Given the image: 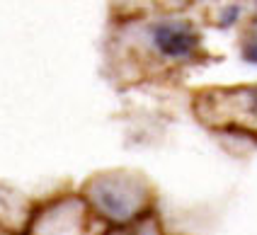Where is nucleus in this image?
Masks as SVG:
<instances>
[{"label":"nucleus","mask_w":257,"mask_h":235,"mask_svg":"<svg viewBox=\"0 0 257 235\" xmlns=\"http://www.w3.org/2000/svg\"><path fill=\"white\" fill-rule=\"evenodd\" d=\"M92 201L109 218H131L141 208L143 194L139 187L126 184L124 175H104L92 184Z\"/></svg>","instance_id":"obj_1"},{"label":"nucleus","mask_w":257,"mask_h":235,"mask_svg":"<svg viewBox=\"0 0 257 235\" xmlns=\"http://www.w3.org/2000/svg\"><path fill=\"white\" fill-rule=\"evenodd\" d=\"M153 44L168 59H185L197 51L199 34L192 32L189 27H180V25H163L153 32Z\"/></svg>","instance_id":"obj_2"}]
</instances>
